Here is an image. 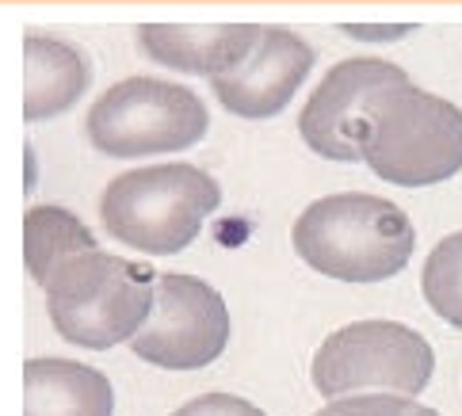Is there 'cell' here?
Wrapping results in <instances>:
<instances>
[{"instance_id":"1","label":"cell","mask_w":462,"mask_h":416,"mask_svg":"<svg viewBox=\"0 0 462 416\" xmlns=\"http://www.w3.org/2000/svg\"><path fill=\"white\" fill-rule=\"evenodd\" d=\"M291 245L306 268L337 282H386L417 248L409 214L371 191L325 195L294 218Z\"/></svg>"},{"instance_id":"14","label":"cell","mask_w":462,"mask_h":416,"mask_svg":"<svg viewBox=\"0 0 462 416\" xmlns=\"http://www.w3.org/2000/svg\"><path fill=\"white\" fill-rule=\"evenodd\" d=\"M420 291L428 310L451 328H462V229L448 233L424 260Z\"/></svg>"},{"instance_id":"13","label":"cell","mask_w":462,"mask_h":416,"mask_svg":"<svg viewBox=\"0 0 462 416\" xmlns=\"http://www.w3.org/2000/svg\"><path fill=\"white\" fill-rule=\"evenodd\" d=\"M88 248H100V241L73 210L39 203L23 214V268L39 287L65 256L88 253Z\"/></svg>"},{"instance_id":"4","label":"cell","mask_w":462,"mask_h":416,"mask_svg":"<svg viewBox=\"0 0 462 416\" xmlns=\"http://www.w3.org/2000/svg\"><path fill=\"white\" fill-rule=\"evenodd\" d=\"M363 164L393 188H432L462 172V111L409 80L378 99Z\"/></svg>"},{"instance_id":"6","label":"cell","mask_w":462,"mask_h":416,"mask_svg":"<svg viewBox=\"0 0 462 416\" xmlns=\"http://www.w3.org/2000/svg\"><path fill=\"white\" fill-rule=\"evenodd\" d=\"M436 352L402 321H352L328 332L313 352L310 382L325 402L352 393L417 397L432 386Z\"/></svg>"},{"instance_id":"16","label":"cell","mask_w":462,"mask_h":416,"mask_svg":"<svg viewBox=\"0 0 462 416\" xmlns=\"http://www.w3.org/2000/svg\"><path fill=\"white\" fill-rule=\"evenodd\" d=\"M169 416H268V412L256 409L253 402H245L237 393H199Z\"/></svg>"},{"instance_id":"10","label":"cell","mask_w":462,"mask_h":416,"mask_svg":"<svg viewBox=\"0 0 462 416\" xmlns=\"http://www.w3.org/2000/svg\"><path fill=\"white\" fill-rule=\"evenodd\" d=\"M260 39V23H142V54L176 73L222 77L249 58Z\"/></svg>"},{"instance_id":"15","label":"cell","mask_w":462,"mask_h":416,"mask_svg":"<svg viewBox=\"0 0 462 416\" xmlns=\"http://www.w3.org/2000/svg\"><path fill=\"white\" fill-rule=\"evenodd\" d=\"M313 416H439V412L402 393H352L328 402Z\"/></svg>"},{"instance_id":"2","label":"cell","mask_w":462,"mask_h":416,"mask_svg":"<svg viewBox=\"0 0 462 416\" xmlns=\"http://www.w3.org/2000/svg\"><path fill=\"white\" fill-rule=\"evenodd\" d=\"M157 272L150 263L123 260L104 248L65 256L46 275V313L54 332L88 352L130 344L153 310Z\"/></svg>"},{"instance_id":"7","label":"cell","mask_w":462,"mask_h":416,"mask_svg":"<svg viewBox=\"0 0 462 416\" xmlns=\"http://www.w3.org/2000/svg\"><path fill=\"white\" fill-rule=\"evenodd\" d=\"M226 298L199 275H157L153 310L130 340V352L161 371H203L226 352Z\"/></svg>"},{"instance_id":"5","label":"cell","mask_w":462,"mask_h":416,"mask_svg":"<svg viewBox=\"0 0 462 416\" xmlns=\"http://www.w3.org/2000/svg\"><path fill=\"white\" fill-rule=\"evenodd\" d=\"M210 115L188 85L161 77H126L96 99L88 111V142L104 157L138 161L180 153L207 138Z\"/></svg>"},{"instance_id":"8","label":"cell","mask_w":462,"mask_h":416,"mask_svg":"<svg viewBox=\"0 0 462 416\" xmlns=\"http://www.w3.org/2000/svg\"><path fill=\"white\" fill-rule=\"evenodd\" d=\"M402 85H409V73L383 58H348L333 65L299 115L302 142L325 161L359 164L378 99Z\"/></svg>"},{"instance_id":"11","label":"cell","mask_w":462,"mask_h":416,"mask_svg":"<svg viewBox=\"0 0 462 416\" xmlns=\"http://www.w3.org/2000/svg\"><path fill=\"white\" fill-rule=\"evenodd\" d=\"M23 416H115V390L88 363L39 356L23 363Z\"/></svg>"},{"instance_id":"3","label":"cell","mask_w":462,"mask_h":416,"mask_svg":"<svg viewBox=\"0 0 462 416\" xmlns=\"http://www.w3.org/2000/svg\"><path fill=\"white\" fill-rule=\"evenodd\" d=\"M222 207V188L195 164H150L115 176L100 195L107 237L145 256H176L203 233V222Z\"/></svg>"},{"instance_id":"9","label":"cell","mask_w":462,"mask_h":416,"mask_svg":"<svg viewBox=\"0 0 462 416\" xmlns=\"http://www.w3.org/2000/svg\"><path fill=\"white\" fill-rule=\"evenodd\" d=\"M313 46L291 27H260V39L237 69L210 80L218 104L237 119H275L313 69Z\"/></svg>"},{"instance_id":"12","label":"cell","mask_w":462,"mask_h":416,"mask_svg":"<svg viewBox=\"0 0 462 416\" xmlns=\"http://www.w3.org/2000/svg\"><path fill=\"white\" fill-rule=\"evenodd\" d=\"M92 80V65L73 42L31 31L23 39V119L42 123L65 115Z\"/></svg>"}]
</instances>
